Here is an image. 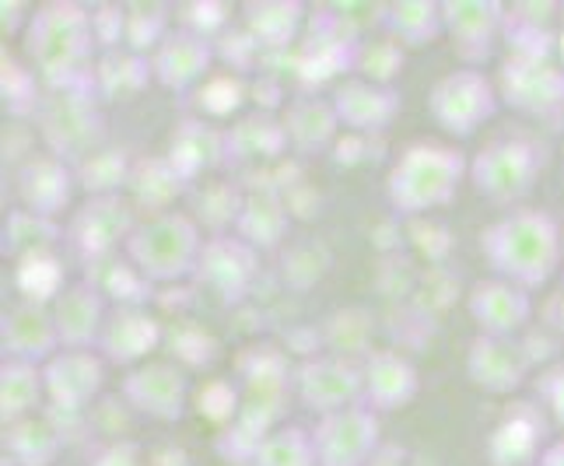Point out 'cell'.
I'll return each instance as SVG.
<instances>
[{"instance_id": "cell-28", "label": "cell", "mask_w": 564, "mask_h": 466, "mask_svg": "<svg viewBox=\"0 0 564 466\" xmlns=\"http://www.w3.org/2000/svg\"><path fill=\"white\" fill-rule=\"evenodd\" d=\"M291 231V210L284 197H278L274 189H257L246 193L236 236L246 239L252 249H278Z\"/></svg>"}, {"instance_id": "cell-20", "label": "cell", "mask_w": 564, "mask_h": 466, "mask_svg": "<svg viewBox=\"0 0 564 466\" xmlns=\"http://www.w3.org/2000/svg\"><path fill=\"white\" fill-rule=\"evenodd\" d=\"M46 400L64 411H82L106 382V358L99 351H61L43 365Z\"/></svg>"}, {"instance_id": "cell-47", "label": "cell", "mask_w": 564, "mask_h": 466, "mask_svg": "<svg viewBox=\"0 0 564 466\" xmlns=\"http://www.w3.org/2000/svg\"><path fill=\"white\" fill-rule=\"evenodd\" d=\"M547 323L557 326V329H564V291L551 299V305H547Z\"/></svg>"}, {"instance_id": "cell-14", "label": "cell", "mask_w": 564, "mask_h": 466, "mask_svg": "<svg viewBox=\"0 0 564 466\" xmlns=\"http://www.w3.org/2000/svg\"><path fill=\"white\" fill-rule=\"evenodd\" d=\"M442 11L463 67H480L488 61L498 35L509 25V8L501 0H445Z\"/></svg>"}, {"instance_id": "cell-32", "label": "cell", "mask_w": 564, "mask_h": 466, "mask_svg": "<svg viewBox=\"0 0 564 466\" xmlns=\"http://www.w3.org/2000/svg\"><path fill=\"white\" fill-rule=\"evenodd\" d=\"M151 82H154V67L141 53L109 50L102 61L95 64V91H102L112 102L138 99Z\"/></svg>"}, {"instance_id": "cell-17", "label": "cell", "mask_w": 564, "mask_h": 466, "mask_svg": "<svg viewBox=\"0 0 564 466\" xmlns=\"http://www.w3.org/2000/svg\"><path fill=\"white\" fill-rule=\"evenodd\" d=\"M466 313L484 337H516L533 316V291L501 278H484L466 295Z\"/></svg>"}, {"instance_id": "cell-25", "label": "cell", "mask_w": 564, "mask_h": 466, "mask_svg": "<svg viewBox=\"0 0 564 466\" xmlns=\"http://www.w3.org/2000/svg\"><path fill=\"white\" fill-rule=\"evenodd\" d=\"M361 368H365V407H372L376 414L403 411L421 393L417 368L397 351H372Z\"/></svg>"}, {"instance_id": "cell-11", "label": "cell", "mask_w": 564, "mask_h": 466, "mask_svg": "<svg viewBox=\"0 0 564 466\" xmlns=\"http://www.w3.org/2000/svg\"><path fill=\"white\" fill-rule=\"evenodd\" d=\"M295 393L319 418L347 411L365 403V368L340 355L308 358L295 368Z\"/></svg>"}, {"instance_id": "cell-27", "label": "cell", "mask_w": 564, "mask_h": 466, "mask_svg": "<svg viewBox=\"0 0 564 466\" xmlns=\"http://www.w3.org/2000/svg\"><path fill=\"white\" fill-rule=\"evenodd\" d=\"M281 123L288 130V144L295 148L299 154L326 151L329 144H334L337 130H340L334 102L316 99V95H302V99L291 102L284 109V116H281Z\"/></svg>"}, {"instance_id": "cell-34", "label": "cell", "mask_w": 564, "mask_h": 466, "mask_svg": "<svg viewBox=\"0 0 564 466\" xmlns=\"http://www.w3.org/2000/svg\"><path fill=\"white\" fill-rule=\"evenodd\" d=\"M4 445L18 466H53L64 449V435L50 418H25L4 424Z\"/></svg>"}, {"instance_id": "cell-16", "label": "cell", "mask_w": 564, "mask_h": 466, "mask_svg": "<svg viewBox=\"0 0 564 466\" xmlns=\"http://www.w3.org/2000/svg\"><path fill=\"white\" fill-rule=\"evenodd\" d=\"M53 308L56 334H61V351H99L102 329L109 319V299L91 281L67 284Z\"/></svg>"}, {"instance_id": "cell-12", "label": "cell", "mask_w": 564, "mask_h": 466, "mask_svg": "<svg viewBox=\"0 0 564 466\" xmlns=\"http://www.w3.org/2000/svg\"><path fill=\"white\" fill-rule=\"evenodd\" d=\"M257 274H260V249H252L236 231H225V236H207L197 274L193 278H197L214 299L242 302L252 291Z\"/></svg>"}, {"instance_id": "cell-29", "label": "cell", "mask_w": 564, "mask_h": 466, "mask_svg": "<svg viewBox=\"0 0 564 466\" xmlns=\"http://www.w3.org/2000/svg\"><path fill=\"white\" fill-rule=\"evenodd\" d=\"M288 148V130L270 112H249L225 130V151L231 162H267Z\"/></svg>"}, {"instance_id": "cell-22", "label": "cell", "mask_w": 564, "mask_h": 466, "mask_svg": "<svg viewBox=\"0 0 564 466\" xmlns=\"http://www.w3.org/2000/svg\"><path fill=\"white\" fill-rule=\"evenodd\" d=\"M543 438H547V418L540 407L516 403L488 435V459L491 466H536L543 456Z\"/></svg>"}, {"instance_id": "cell-43", "label": "cell", "mask_w": 564, "mask_h": 466, "mask_svg": "<svg viewBox=\"0 0 564 466\" xmlns=\"http://www.w3.org/2000/svg\"><path fill=\"white\" fill-rule=\"evenodd\" d=\"M242 82L239 77H214V82H207L197 95V102L204 109V116H210V120H218V116H231L239 106H242Z\"/></svg>"}, {"instance_id": "cell-9", "label": "cell", "mask_w": 564, "mask_h": 466, "mask_svg": "<svg viewBox=\"0 0 564 466\" xmlns=\"http://www.w3.org/2000/svg\"><path fill=\"white\" fill-rule=\"evenodd\" d=\"M495 85L501 95V106L509 109L533 112V116H551L564 109V64L512 53L501 64Z\"/></svg>"}, {"instance_id": "cell-13", "label": "cell", "mask_w": 564, "mask_h": 466, "mask_svg": "<svg viewBox=\"0 0 564 466\" xmlns=\"http://www.w3.org/2000/svg\"><path fill=\"white\" fill-rule=\"evenodd\" d=\"M120 390L130 411H138L151 421L176 424L186 414L189 382L180 368L169 361H144L138 368H130L120 382Z\"/></svg>"}, {"instance_id": "cell-42", "label": "cell", "mask_w": 564, "mask_h": 466, "mask_svg": "<svg viewBox=\"0 0 564 466\" xmlns=\"http://www.w3.org/2000/svg\"><path fill=\"white\" fill-rule=\"evenodd\" d=\"M326 267H329V252L323 242H299L284 257V278L299 288H308L326 274Z\"/></svg>"}, {"instance_id": "cell-26", "label": "cell", "mask_w": 564, "mask_h": 466, "mask_svg": "<svg viewBox=\"0 0 564 466\" xmlns=\"http://www.w3.org/2000/svg\"><path fill=\"white\" fill-rule=\"evenodd\" d=\"M61 355V334H56L53 308L39 302H22L4 316V358L46 365Z\"/></svg>"}, {"instance_id": "cell-31", "label": "cell", "mask_w": 564, "mask_h": 466, "mask_svg": "<svg viewBox=\"0 0 564 466\" xmlns=\"http://www.w3.org/2000/svg\"><path fill=\"white\" fill-rule=\"evenodd\" d=\"M43 400H46L43 365L4 358V365H0V418H4V424L32 418Z\"/></svg>"}, {"instance_id": "cell-3", "label": "cell", "mask_w": 564, "mask_h": 466, "mask_svg": "<svg viewBox=\"0 0 564 466\" xmlns=\"http://www.w3.org/2000/svg\"><path fill=\"white\" fill-rule=\"evenodd\" d=\"M463 180H470V159L445 141H414L400 151L386 176V201L403 218H421L456 201Z\"/></svg>"}, {"instance_id": "cell-2", "label": "cell", "mask_w": 564, "mask_h": 466, "mask_svg": "<svg viewBox=\"0 0 564 466\" xmlns=\"http://www.w3.org/2000/svg\"><path fill=\"white\" fill-rule=\"evenodd\" d=\"M25 50L53 91H95V22L82 4H43L29 22Z\"/></svg>"}, {"instance_id": "cell-4", "label": "cell", "mask_w": 564, "mask_h": 466, "mask_svg": "<svg viewBox=\"0 0 564 466\" xmlns=\"http://www.w3.org/2000/svg\"><path fill=\"white\" fill-rule=\"evenodd\" d=\"M204 228L186 210H162L138 221L123 246V257L148 284H172L197 274L204 252Z\"/></svg>"}, {"instance_id": "cell-8", "label": "cell", "mask_w": 564, "mask_h": 466, "mask_svg": "<svg viewBox=\"0 0 564 466\" xmlns=\"http://www.w3.org/2000/svg\"><path fill=\"white\" fill-rule=\"evenodd\" d=\"M313 445L319 466H368L382 445L379 414L365 403L323 414L313 429Z\"/></svg>"}, {"instance_id": "cell-46", "label": "cell", "mask_w": 564, "mask_h": 466, "mask_svg": "<svg viewBox=\"0 0 564 466\" xmlns=\"http://www.w3.org/2000/svg\"><path fill=\"white\" fill-rule=\"evenodd\" d=\"M536 466H564V438L561 442H551L547 449H543V456H540Z\"/></svg>"}, {"instance_id": "cell-33", "label": "cell", "mask_w": 564, "mask_h": 466, "mask_svg": "<svg viewBox=\"0 0 564 466\" xmlns=\"http://www.w3.org/2000/svg\"><path fill=\"white\" fill-rule=\"evenodd\" d=\"M302 22H305V8L299 0H260V4H246V32L270 50H284L288 43H295Z\"/></svg>"}, {"instance_id": "cell-38", "label": "cell", "mask_w": 564, "mask_h": 466, "mask_svg": "<svg viewBox=\"0 0 564 466\" xmlns=\"http://www.w3.org/2000/svg\"><path fill=\"white\" fill-rule=\"evenodd\" d=\"M18 288H22L25 302H39V305H53L56 295L67 288L64 284V270L50 252H29V257L18 260V274H14Z\"/></svg>"}, {"instance_id": "cell-24", "label": "cell", "mask_w": 564, "mask_h": 466, "mask_svg": "<svg viewBox=\"0 0 564 466\" xmlns=\"http://www.w3.org/2000/svg\"><path fill=\"white\" fill-rule=\"evenodd\" d=\"M165 162L176 169V176L183 183L204 180L207 172H214L221 162H228L225 130H218L210 120H197V116H189V120L172 127Z\"/></svg>"}, {"instance_id": "cell-5", "label": "cell", "mask_w": 564, "mask_h": 466, "mask_svg": "<svg viewBox=\"0 0 564 466\" xmlns=\"http://www.w3.org/2000/svg\"><path fill=\"white\" fill-rule=\"evenodd\" d=\"M543 165H547V154L536 141L501 138L470 159V186L495 207L516 210L536 189Z\"/></svg>"}, {"instance_id": "cell-7", "label": "cell", "mask_w": 564, "mask_h": 466, "mask_svg": "<svg viewBox=\"0 0 564 466\" xmlns=\"http://www.w3.org/2000/svg\"><path fill=\"white\" fill-rule=\"evenodd\" d=\"M43 141L50 154L64 162H82L91 151L102 148L106 123L95 106L91 91H53L43 112H39Z\"/></svg>"}, {"instance_id": "cell-41", "label": "cell", "mask_w": 564, "mask_h": 466, "mask_svg": "<svg viewBox=\"0 0 564 466\" xmlns=\"http://www.w3.org/2000/svg\"><path fill=\"white\" fill-rule=\"evenodd\" d=\"M165 4H130L127 8V43H130V53H144L148 46L159 50L162 39L169 35L165 32Z\"/></svg>"}, {"instance_id": "cell-21", "label": "cell", "mask_w": 564, "mask_h": 466, "mask_svg": "<svg viewBox=\"0 0 564 466\" xmlns=\"http://www.w3.org/2000/svg\"><path fill=\"white\" fill-rule=\"evenodd\" d=\"M162 344V326L144 305H116L102 340H99V355L106 365H123V368H138L148 361V355Z\"/></svg>"}, {"instance_id": "cell-36", "label": "cell", "mask_w": 564, "mask_h": 466, "mask_svg": "<svg viewBox=\"0 0 564 466\" xmlns=\"http://www.w3.org/2000/svg\"><path fill=\"white\" fill-rule=\"evenodd\" d=\"M252 466H319L313 432L299 429V424H281L260 442Z\"/></svg>"}, {"instance_id": "cell-49", "label": "cell", "mask_w": 564, "mask_h": 466, "mask_svg": "<svg viewBox=\"0 0 564 466\" xmlns=\"http://www.w3.org/2000/svg\"><path fill=\"white\" fill-rule=\"evenodd\" d=\"M561 14H564V4H561Z\"/></svg>"}, {"instance_id": "cell-30", "label": "cell", "mask_w": 564, "mask_h": 466, "mask_svg": "<svg viewBox=\"0 0 564 466\" xmlns=\"http://www.w3.org/2000/svg\"><path fill=\"white\" fill-rule=\"evenodd\" d=\"M382 29L400 46H432L445 32V11L438 0H397V4H386Z\"/></svg>"}, {"instance_id": "cell-6", "label": "cell", "mask_w": 564, "mask_h": 466, "mask_svg": "<svg viewBox=\"0 0 564 466\" xmlns=\"http://www.w3.org/2000/svg\"><path fill=\"white\" fill-rule=\"evenodd\" d=\"M501 106V95L495 77H488L480 67H456L432 85L427 91V112L449 138L463 141L491 120Z\"/></svg>"}, {"instance_id": "cell-40", "label": "cell", "mask_w": 564, "mask_h": 466, "mask_svg": "<svg viewBox=\"0 0 564 466\" xmlns=\"http://www.w3.org/2000/svg\"><path fill=\"white\" fill-rule=\"evenodd\" d=\"M355 71L365 82H376V85H393V77L403 71V46L393 43V39H376V43H365L358 46L355 56Z\"/></svg>"}, {"instance_id": "cell-48", "label": "cell", "mask_w": 564, "mask_h": 466, "mask_svg": "<svg viewBox=\"0 0 564 466\" xmlns=\"http://www.w3.org/2000/svg\"><path fill=\"white\" fill-rule=\"evenodd\" d=\"M557 53H561V61H564V32L557 35Z\"/></svg>"}, {"instance_id": "cell-10", "label": "cell", "mask_w": 564, "mask_h": 466, "mask_svg": "<svg viewBox=\"0 0 564 466\" xmlns=\"http://www.w3.org/2000/svg\"><path fill=\"white\" fill-rule=\"evenodd\" d=\"M133 207L127 197H88L67 221V242L82 252L85 260H106L116 249H123L133 236Z\"/></svg>"}, {"instance_id": "cell-45", "label": "cell", "mask_w": 564, "mask_h": 466, "mask_svg": "<svg viewBox=\"0 0 564 466\" xmlns=\"http://www.w3.org/2000/svg\"><path fill=\"white\" fill-rule=\"evenodd\" d=\"M91 22H95V39H102V43H120L127 35V11L116 4H102L99 11H91Z\"/></svg>"}, {"instance_id": "cell-37", "label": "cell", "mask_w": 564, "mask_h": 466, "mask_svg": "<svg viewBox=\"0 0 564 466\" xmlns=\"http://www.w3.org/2000/svg\"><path fill=\"white\" fill-rule=\"evenodd\" d=\"M130 189H133V197H138V204L151 207V215H162V210H169V204L180 197L183 180L165 159H151V162L133 165Z\"/></svg>"}, {"instance_id": "cell-19", "label": "cell", "mask_w": 564, "mask_h": 466, "mask_svg": "<svg viewBox=\"0 0 564 466\" xmlns=\"http://www.w3.org/2000/svg\"><path fill=\"white\" fill-rule=\"evenodd\" d=\"M329 102L337 109V120L344 130L355 133H379L397 120V112L403 106L400 91L393 85H376L365 77H344L334 88Z\"/></svg>"}, {"instance_id": "cell-35", "label": "cell", "mask_w": 564, "mask_h": 466, "mask_svg": "<svg viewBox=\"0 0 564 466\" xmlns=\"http://www.w3.org/2000/svg\"><path fill=\"white\" fill-rule=\"evenodd\" d=\"M133 162L127 159L123 148L102 144L99 151H91L88 159L77 162V183L88 189V197H112L123 186H130Z\"/></svg>"}, {"instance_id": "cell-44", "label": "cell", "mask_w": 564, "mask_h": 466, "mask_svg": "<svg viewBox=\"0 0 564 466\" xmlns=\"http://www.w3.org/2000/svg\"><path fill=\"white\" fill-rule=\"evenodd\" d=\"M536 397L543 411H547V418L564 429V361L543 368L536 379Z\"/></svg>"}, {"instance_id": "cell-39", "label": "cell", "mask_w": 564, "mask_h": 466, "mask_svg": "<svg viewBox=\"0 0 564 466\" xmlns=\"http://www.w3.org/2000/svg\"><path fill=\"white\" fill-rule=\"evenodd\" d=\"M242 193L228 183H207L204 193L197 197V225L207 231V236H225L231 228L236 231V221H239V210H242Z\"/></svg>"}, {"instance_id": "cell-18", "label": "cell", "mask_w": 564, "mask_h": 466, "mask_svg": "<svg viewBox=\"0 0 564 466\" xmlns=\"http://www.w3.org/2000/svg\"><path fill=\"white\" fill-rule=\"evenodd\" d=\"M214 56L218 50H214L210 35L197 29H176L162 39V46L151 56L154 82L169 91H189L207 77Z\"/></svg>"}, {"instance_id": "cell-15", "label": "cell", "mask_w": 564, "mask_h": 466, "mask_svg": "<svg viewBox=\"0 0 564 466\" xmlns=\"http://www.w3.org/2000/svg\"><path fill=\"white\" fill-rule=\"evenodd\" d=\"M533 368L530 351L516 337H484L477 334L466 347V376L484 393L509 397L527 382Z\"/></svg>"}, {"instance_id": "cell-1", "label": "cell", "mask_w": 564, "mask_h": 466, "mask_svg": "<svg viewBox=\"0 0 564 466\" xmlns=\"http://www.w3.org/2000/svg\"><path fill=\"white\" fill-rule=\"evenodd\" d=\"M480 252L491 278L527 291L547 284L564 260V225L540 207H516L480 231Z\"/></svg>"}, {"instance_id": "cell-23", "label": "cell", "mask_w": 564, "mask_h": 466, "mask_svg": "<svg viewBox=\"0 0 564 466\" xmlns=\"http://www.w3.org/2000/svg\"><path fill=\"white\" fill-rule=\"evenodd\" d=\"M74 183L77 176L64 159H56V154H35L18 172V197H22L29 215L53 221L70 207Z\"/></svg>"}]
</instances>
